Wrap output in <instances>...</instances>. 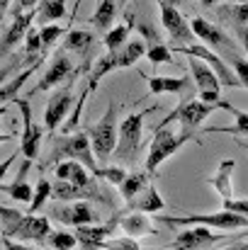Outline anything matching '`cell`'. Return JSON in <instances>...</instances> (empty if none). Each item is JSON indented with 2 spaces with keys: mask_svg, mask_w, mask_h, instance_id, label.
Returning <instances> with one entry per match:
<instances>
[{
  "mask_svg": "<svg viewBox=\"0 0 248 250\" xmlns=\"http://www.w3.org/2000/svg\"><path fill=\"white\" fill-rule=\"evenodd\" d=\"M0 219H2V238H12L20 243H44L51 233V224L46 216L39 214H22L20 209L0 207Z\"/></svg>",
  "mask_w": 248,
  "mask_h": 250,
  "instance_id": "1",
  "label": "cell"
},
{
  "mask_svg": "<svg viewBox=\"0 0 248 250\" xmlns=\"http://www.w3.org/2000/svg\"><path fill=\"white\" fill-rule=\"evenodd\" d=\"M95 148H92V141L88 136V131L81 134H71L66 139H59L54 144V151L49 156V166H56L61 161H81L83 166L88 167L92 175L97 172V161H95Z\"/></svg>",
  "mask_w": 248,
  "mask_h": 250,
  "instance_id": "2",
  "label": "cell"
},
{
  "mask_svg": "<svg viewBox=\"0 0 248 250\" xmlns=\"http://www.w3.org/2000/svg\"><path fill=\"white\" fill-rule=\"evenodd\" d=\"M156 221L168 226H207L214 231H239L248 226V216L234 214L229 209H222L214 214H192V216H158Z\"/></svg>",
  "mask_w": 248,
  "mask_h": 250,
  "instance_id": "3",
  "label": "cell"
},
{
  "mask_svg": "<svg viewBox=\"0 0 248 250\" xmlns=\"http://www.w3.org/2000/svg\"><path fill=\"white\" fill-rule=\"evenodd\" d=\"M88 136L92 141V148H95V156L97 161H110L117 151V102H110L105 114L92 124L88 126Z\"/></svg>",
  "mask_w": 248,
  "mask_h": 250,
  "instance_id": "4",
  "label": "cell"
},
{
  "mask_svg": "<svg viewBox=\"0 0 248 250\" xmlns=\"http://www.w3.org/2000/svg\"><path fill=\"white\" fill-rule=\"evenodd\" d=\"M195 139V131H170L168 126H156L154 141L149 146V156H146V172H156V167L161 166L163 161H168L170 156H175L185 144H190Z\"/></svg>",
  "mask_w": 248,
  "mask_h": 250,
  "instance_id": "5",
  "label": "cell"
},
{
  "mask_svg": "<svg viewBox=\"0 0 248 250\" xmlns=\"http://www.w3.org/2000/svg\"><path fill=\"white\" fill-rule=\"evenodd\" d=\"M151 109L134 112V114H129V117L122 119V124H119V139H117V151H114L122 163H134L136 161V151L141 146V134H144V122H146V114Z\"/></svg>",
  "mask_w": 248,
  "mask_h": 250,
  "instance_id": "6",
  "label": "cell"
},
{
  "mask_svg": "<svg viewBox=\"0 0 248 250\" xmlns=\"http://www.w3.org/2000/svg\"><path fill=\"white\" fill-rule=\"evenodd\" d=\"M214 109H217L214 104H209V102H204V100H200V97H190V100H182V102L175 107V112H170L158 126H168L170 122H178V124L182 126V131H195Z\"/></svg>",
  "mask_w": 248,
  "mask_h": 250,
  "instance_id": "7",
  "label": "cell"
},
{
  "mask_svg": "<svg viewBox=\"0 0 248 250\" xmlns=\"http://www.w3.org/2000/svg\"><path fill=\"white\" fill-rule=\"evenodd\" d=\"M175 51H180L185 56H195V59L207 61L217 71L222 85H226V87H244L241 81H239V76H236V71H231V66L222 56H217V51H212V46H207V44H190V46H178Z\"/></svg>",
  "mask_w": 248,
  "mask_h": 250,
  "instance_id": "8",
  "label": "cell"
},
{
  "mask_svg": "<svg viewBox=\"0 0 248 250\" xmlns=\"http://www.w3.org/2000/svg\"><path fill=\"white\" fill-rule=\"evenodd\" d=\"M161 7V24L165 27L173 46H190L195 44V32H192V24L182 17V12L175 7V5H165V2H158Z\"/></svg>",
  "mask_w": 248,
  "mask_h": 250,
  "instance_id": "9",
  "label": "cell"
},
{
  "mask_svg": "<svg viewBox=\"0 0 248 250\" xmlns=\"http://www.w3.org/2000/svg\"><path fill=\"white\" fill-rule=\"evenodd\" d=\"M17 109H20V117H22V136H20V151L24 158L34 161L39 156V146H42V129L39 124H34L32 119V107H29V100L27 97H17L15 100Z\"/></svg>",
  "mask_w": 248,
  "mask_h": 250,
  "instance_id": "10",
  "label": "cell"
},
{
  "mask_svg": "<svg viewBox=\"0 0 248 250\" xmlns=\"http://www.w3.org/2000/svg\"><path fill=\"white\" fill-rule=\"evenodd\" d=\"M37 22V10H24V12H12V22L10 27L2 32V44H0V54L7 56L20 42L27 39L32 24Z\"/></svg>",
  "mask_w": 248,
  "mask_h": 250,
  "instance_id": "11",
  "label": "cell"
},
{
  "mask_svg": "<svg viewBox=\"0 0 248 250\" xmlns=\"http://www.w3.org/2000/svg\"><path fill=\"white\" fill-rule=\"evenodd\" d=\"M71 107H73V92H71V87L56 90V92L49 97V102H46V109H44V126H46L49 131L59 129V124L66 122V114L71 112Z\"/></svg>",
  "mask_w": 248,
  "mask_h": 250,
  "instance_id": "12",
  "label": "cell"
},
{
  "mask_svg": "<svg viewBox=\"0 0 248 250\" xmlns=\"http://www.w3.org/2000/svg\"><path fill=\"white\" fill-rule=\"evenodd\" d=\"M51 216L59 219L61 224H68V226H88V224H95L97 221V214H95L92 204L85 202V199L64 204V207H54L51 209Z\"/></svg>",
  "mask_w": 248,
  "mask_h": 250,
  "instance_id": "13",
  "label": "cell"
},
{
  "mask_svg": "<svg viewBox=\"0 0 248 250\" xmlns=\"http://www.w3.org/2000/svg\"><path fill=\"white\" fill-rule=\"evenodd\" d=\"M224 236L214 233V229H207V226H192L182 233L175 236V241L170 243L173 250H200L204 246H214V243H222Z\"/></svg>",
  "mask_w": 248,
  "mask_h": 250,
  "instance_id": "14",
  "label": "cell"
},
{
  "mask_svg": "<svg viewBox=\"0 0 248 250\" xmlns=\"http://www.w3.org/2000/svg\"><path fill=\"white\" fill-rule=\"evenodd\" d=\"M190 24H192L195 37L202 39L207 46H214V51H229V54H234V39L226 32H222L219 27H214L212 22H207L204 17H192Z\"/></svg>",
  "mask_w": 248,
  "mask_h": 250,
  "instance_id": "15",
  "label": "cell"
},
{
  "mask_svg": "<svg viewBox=\"0 0 248 250\" xmlns=\"http://www.w3.org/2000/svg\"><path fill=\"white\" fill-rule=\"evenodd\" d=\"M190 59V76H192V81H195V87H197V92L202 95V92H217V95H222V81H219V76H217V71L207 63V61H202V59H195V56H187Z\"/></svg>",
  "mask_w": 248,
  "mask_h": 250,
  "instance_id": "16",
  "label": "cell"
},
{
  "mask_svg": "<svg viewBox=\"0 0 248 250\" xmlns=\"http://www.w3.org/2000/svg\"><path fill=\"white\" fill-rule=\"evenodd\" d=\"M117 224L124 231V236H132V238H144V236L156 233V229H154L156 224L144 211H122V214H117Z\"/></svg>",
  "mask_w": 248,
  "mask_h": 250,
  "instance_id": "17",
  "label": "cell"
},
{
  "mask_svg": "<svg viewBox=\"0 0 248 250\" xmlns=\"http://www.w3.org/2000/svg\"><path fill=\"white\" fill-rule=\"evenodd\" d=\"M71 71H73V63H71V59H68L66 54H54V59H51L49 68L44 71V78L34 85V90L44 92V90H51V87H56V85L64 83V81L71 76Z\"/></svg>",
  "mask_w": 248,
  "mask_h": 250,
  "instance_id": "18",
  "label": "cell"
},
{
  "mask_svg": "<svg viewBox=\"0 0 248 250\" xmlns=\"http://www.w3.org/2000/svg\"><path fill=\"white\" fill-rule=\"evenodd\" d=\"M29 167H32V161H29V158H24V163L20 166L17 177H15L12 182H2V185H0V187H2V192H5L7 197H12L15 202H24V204H29V202H32V197H34V187L27 182Z\"/></svg>",
  "mask_w": 248,
  "mask_h": 250,
  "instance_id": "19",
  "label": "cell"
},
{
  "mask_svg": "<svg viewBox=\"0 0 248 250\" xmlns=\"http://www.w3.org/2000/svg\"><path fill=\"white\" fill-rule=\"evenodd\" d=\"M141 78L149 83V95H185L190 92V78H168V76H146L141 73Z\"/></svg>",
  "mask_w": 248,
  "mask_h": 250,
  "instance_id": "20",
  "label": "cell"
},
{
  "mask_svg": "<svg viewBox=\"0 0 248 250\" xmlns=\"http://www.w3.org/2000/svg\"><path fill=\"white\" fill-rule=\"evenodd\" d=\"M234 167H236V161H234V158H224V161L219 163V167L214 170V175L207 180V182L214 187V192L222 197V202L234 197Z\"/></svg>",
  "mask_w": 248,
  "mask_h": 250,
  "instance_id": "21",
  "label": "cell"
},
{
  "mask_svg": "<svg viewBox=\"0 0 248 250\" xmlns=\"http://www.w3.org/2000/svg\"><path fill=\"white\" fill-rule=\"evenodd\" d=\"M54 175H56V180H68L73 185H90L92 177H95L81 161H61V163H56L54 166Z\"/></svg>",
  "mask_w": 248,
  "mask_h": 250,
  "instance_id": "22",
  "label": "cell"
},
{
  "mask_svg": "<svg viewBox=\"0 0 248 250\" xmlns=\"http://www.w3.org/2000/svg\"><path fill=\"white\" fill-rule=\"evenodd\" d=\"M163 209H165V202L163 197L156 192V187H146L139 197H134L124 207V211H144V214H158Z\"/></svg>",
  "mask_w": 248,
  "mask_h": 250,
  "instance_id": "23",
  "label": "cell"
},
{
  "mask_svg": "<svg viewBox=\"0 0 248 250\" xmlns=\"http://www.w3.org/2000/svg\"><path fill=\"white\" fill-rule=\"evenodd\" d=\"M222 109H226L231 117H234V124L231 126H209V129H204L207 134H231V136H248V112L244 109H239V107H234V104H229V102H224L222 100V104H219Z\"/></svg>",
  "mask_w": 248,
  "mask_h": 250,
  "instance_id": "24",
  "label": "cell"
},
{
  "mask_svg": "<svg viewBox=\"0 0 248 250\" xmlns=\"http://www.w3.org/2000/svg\"><path fill=\"white\" fill-rule=\"evenodd\" d=\"M146 51H149V46H146L141 39H129L122 49H117V51H112V54L117 56V66H119V68H132V66H136L139 59L146 56Z\"/></svg>",
  "mask_w": 248,
  "mask_h": 250,
  "instance_id": "25",
  "label": "cell"
},
{
  "mask_svg": "<svg viewBox=\"0 0 248 250\" xmlns=\"http://www.w3.org/2000/svg\"><path fill=\"white\" fill-rule=\"evenodd\" d=\"M66 2L68 0H39L37 24L44 27V24H54V22L64 20L66 17Z\"/></svg>",
  "mask_w": 248,
  "mask_h": 250,
  "instance_id": "26",
  "label": "cell"
},
{
  "mask_svg": "<svg viewBox=\"0 0 248 250\" xmlns=\"http://www.w3.org/2000/svg\"><path fill=\"white\" fill-rule=\"evenodd\" d=\"M37 66H39V61H37V63H32L29 68H24V71H22L20 76H15L12 81H5L2 90H0V104H2V107H7L10 102H15V100H17V92H20V87L27 83V78H29V76L37 71Z\"/></svg>",
  "mask_w": 248,
  "mask_h": 250,
  "instance_id": "27",
  "label": "cell"
},
{
  "mask_svg": "<svg viewBox=\"0 0 248 250\" xmlns=\"http://www.w3.org/2000/svg\"><path fill=\"white\" fill-rule=\"evenodd\" d=\"M149 175L151 172H129V177L119 185V194H122V199L124 202H132L134 197H139L146 187H149Z\"/></svg>",
  "mask_w": 248,
  "mask_h": 250,
  "instance_id": "28",
  "label": "cell"
},
{
  "mask_svg": "<svg viewBox=\"0 0 248 250\" xmlns=\"http://www.w3.org/2000/svg\"><path fill=\"white\" fill-rule=\"evenodd\" d=\"M95 44V37L85 29H68L64 37V49L73 54H88Z\"/></svg>",
  "mask_w": 248,
  "mask_h": 250,
  "instance_id": "29",
  "label": "cell"
},
{
  "mask_svg": "<svg viewBox=\"0 0 248 250\" xmlns=\"http://www.w3.org/2000/svg\"><path fill=\"white\" fill-rule=\"evenodd\" d=\"M114 20H117V2L114 0H100V5L92 15V24L102 32H110Z\"/></svg>",
  "mask_w": 248,
  "mask_h": 250,
  "instance_id": "30",
  "label": "cell"
},
{
  "mask_svg": "<svg viewBox=\"0 0 248 250\" xmlns=\"http://www.w3.org/2000/svg\"><path fill=\"white\" fill-rule=\"evenodd\" d=\"M54 197V185L49 182V180H39L37 185H34V197H32V202H29V207H27V211L29 214H39L44 207H46V202Z\"/></svg>",
  "mask_w": 248,
  "mask_h": 250,
  "instance_id": "31",
  "label": "cell"
},
{
  "mask_svg": "<svg viewBox=\"0 0 248 250\" xmlns=\"http://www.w3.org/2000/svg\"><path fill=\"white\" fill-rule=\"evenodd\" d=\"M129 32H132V20L124 22V24L112 27V29L105 34V39H102L105 49H107V51H117V49H122V46L129 42Z\"/></svg>",
  "mask_w": 248,
  "mask_h": 250,
  "instance_id": "32",
  "label": "cell"
},
{
  "mask_svg": "<svg viewBox=\"0 0 248 250\" xmlns=\"http://www.w3.org/2000/svg\"><path fill=\"white\" fill-rule=\"evenodd\" d=\"M219 17L226 20L229 24L239 27V24H248V2H229L224 7H219Z\"/></svg>",
  "mask_w": 248,
  "mask_h": 250,
  "instance_id": "33",
  "label": "cell"
},
{
  "mask_svg": "<svg viewBox=\"0 0 248 250\" xmlns=\"http://www.w3.org/2000/svg\"><path fill=\"white\" fill-rule=\"evenodd\" d=\"M144 34L151 39V34H149V32H144ZM146 59H149L154 66H158V63H173V51H170L165 44H161V42H154V39H151L149 51H146Z\"/></svg>",
  "mask_w": 248,
  "mask_h": 250,
  "instance_id": "34",
  "label": "cell"
},
{
  "mask_svg": "<svg viewBox=\"0 0 248 250\" xmlns=\"http://www.w3.org/2000/svg\"><path fill=\"white\" fill-rule=\"evenodd\" d=\"M46 243L54 250H76L78 246V236L76 233H68V231H51Z\"/></svg>",
  "mask_w": 248,
  "mask_h": 250,
  "instance_id": "35",
  "label": "cell"
},
{
  "mask_svg": "<svg viewBox=\"0 0 248 250\" xmlns=\"http://www.w3.org/2000/svg\"><path fill=\"white\" fill-rule=\"evenodd\" d=\"M95 177L97 180H102V182H107V185H112V187H119L127 177H129V172H127V167H97V172H95Z\"/></svg>",
  "mask_w": 248,
  "mask_h": 250,
  "instance_id": "36",
  "label": "cell"
},
{
  "mask_svg": "<svg viewBox=\"0 0 248 250\" xmlns=\"http://www.w3.org/2000/svg\"><path fill=\"white\" fill-rule=\"evenodd\" d=\"M102 250H144L139 246V238L124 236V238H107L102 241Z\"/></svg>",
  "mask_w": 248,
  "mask_h": 250,
  "instance_id": "37",
  "label": "cell"
},
{
  "mask_svg": "<svg viewBox=\"0 0 248 250\" xmlns=\"http://www.w3.org/2000/svg\"><path fill=\"white\" fill-rule=\"evenodd\" d=\"M39 32H42L44 49H51V46L64 37V32H68V29H64V27H59V22H54V24H44V27H39Z\"/></svg>",
  "mask_w": 248,
  "mask_h": 250,
  "instance_id": "38",
  "label": "cell"
},
{
  "mask_svg": "<svg viewBox=\"0 0 248 250\" xmlns=\"http://www.w3.org/2000/svg\"><path fill=\"white\" fill-rule=\"evenodd\" d=\"M231 66H234V71H236V76H239L241 85L248 90V61L246 59H241V56H236V54H231Z\"/></svg>",
  "mask_w": 248,
  "mask_h": 250,
  "instance_id": "39",
  "label": "cell"
},
{
  "mask_svg": "<svg viewBox=\"0 0 248 250\" xmlns=\"http://www.w3.org/2000/svg\"><path fill=\"white\" fill-rule=\"evenodd\" d=\"M222 209H229L234 214H241V216H248V199H224L222 202Z\"/></svg>",
  "mask_w": 248,
  "mask_h": 250,
  "instance_id": "40",
  "label": "cell"
},
{
  "mask_svg": "<svg viewBox=\"0 0 248 250\" xmlns=\"http://www.w3.org/2000/svg\"><path fill=\"white\" fill-rule=\"evenodd\" d=\"M2 250H39V248H29V246H22L20 241H12V238H2Z\"/></svg>",
  "mask_w": 248,
  "mask_h": 250,
  "instance_id": "41",
  "label": "cell"
},
{
  "mask_svg": "<svg viewBox=\"0 0 248 250\" xmlns=\"http://www.w3.org/2000/svg\"><path fill=\"white\" fill-rule=\"evenodd\" d=\"M234 29H236V37H239L244 51L248 54V24H239V27H234Z\"/></svg>",
  "mask_w": 248,
  "mask_h": 250,
  "instance_id": "42",
  "label": "cell"
},
{
  "mask_svg": "<svg viewBox=\"0 0 248 250\" xmlns=\"http://www.w3.org/2000/svg\"><path fill=\"white\" fill-rule=\"evenodd\" d=\"M39 0H15V10L12 12H24V10H34Z\"/></svg>",
  "mask_w": 248,
  "mask_h": 250,
  "instance_id": "43",
  "label": "cell"
},
{
  "mask_svg": "<svg viewBox=\"0 0 248 250\" xmlns=\"http://www.w3.org/2000/svg\"><path fill=\"white\" fill-rule=\"evenodd\" d=\"M219 250H248V243H236V246H226V248H219Z\"/></svg>",
  "mask_w": 248,
  "mask_h": 250,
  "instance_id": "44",
  "label": "cell"
},
{
  "mask_svg": "<svg viewBox=\"0 0 248 250\" xmlns=\"http://www.w3.org/2000/svg\"><path fill=\"white\" fill-rule=\"evenodd\" d=\"M236 139H239V146H241V148H246V151H248V139H241V136H236Z\"/></svg>",
  "mask_w": 248,
  "mask_h": 250,
  "instance_id": "45",
  "label": "cell"
},
{
  "mask_svg": "<svg viewBox=\"0 0 248 250\" xmlns=\"http://www.w3.org/2000/svg\"><path fill=\"white\" fill-rule=\"evenodd\" d=\"M158 2H165V5H175V7H178L182 0H158Z\"/></svg>",
  "mask_w": 248,
  "mask_h": 250,
  "instance_id": "46",
  "label": "cell"
},
{
  "mask_svg": "<svg viewBox=\"0 0 248 250\" xmlns=\"http://www.w3.org/2000/svg\"><path fill=\"white\" fill-rule=\"evenodd\" d=\"M219 0H202V5H207V7H214Z\"/></svg>",
  "mask_w": 248,
  "mask_h": 250,
  "instance_id": "47",
  "label": "cell"
},
{
  "mask_svg": "<svg viewBox=\"0 0 248 250\" xmlns=\"http://www.w3.org/2000/svg\"><path fill=\"white\" fill-rule=\"evenodd\" d=\"M234 2H248V0H234Z\"/></svg>",
  "mask_w": 248,
  "mask_h": 250,
  "instance_id": "48",
  "label": "cell"
},
{
  "mask_svg": "<svg viewBox=\"0 0 248 250\" xmlns=\"http://www.w3.org/2000/svg\"><path fill=\"white\" fill-rule=\"evenodd\" d=\"M244 236H246V238H248V231H246V233H244Z\"/></svg>",
  "mask_w": 248,
  "mask_h": 250,
  "instance_id": "49",
  "label": "cell"
}]
</instances>
